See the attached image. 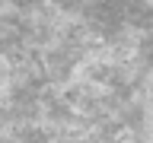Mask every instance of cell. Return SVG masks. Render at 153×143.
<instances>
[{"label":"cell","mask_w":153,"mask_h":143,"mask_svg":"<svg viewBox=\"0 0 153 143\" xmlns=\"http://www.w3.org/2000/svg\"><path fill=\"white\" fill-rule=\"evenodd\" d=\"M7 99H10V80L3 76L0 80V102H7Z\"/></svg>","instance_id":"cell-1"}]
</instances>
